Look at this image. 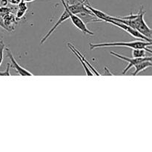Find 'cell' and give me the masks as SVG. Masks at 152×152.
<instances>
[{
	"label": "cell",
	"instance_id": "obj_2",
	"mask_svg": "<svg viewBox=\"0 0 152 152\" xmlns=\"http://www.w3.org/2000/svg\"><path fill=\"white\" fill-rule=\"evenodd\" d=\"M151 45V42L144 41V40H136L132 42H106V43H98V44H93L90 43L91 50H94L96 48H106V47H126L130 48H143L148 50L150 53H152L150 49L147 48V47Z\"/></svg>",
	"mask_w": 152,
	"mask_h": 152
},
{
	"label": "cell",
	"instance_id": "obj_11",
	"mask_svg": "<svg viewBox=\"0 0 152 152\" xmlns=\"http://www.w3.org/2000/svg\"><path fill=\"white\" fill-rule=\"evenodd\" d=\"M151 65H152L151 59H146V60H143L138 62V63H137L136 65L134 66L135 68V71L132 74V75L133 76L137 75L139 73L142 72V71H145V70L147 69L148 68L151 67Z\"/></svg>",
	"mask_w": 152,
	"mask_h": 152
},
{
	"label": "cell",
	"instance_id": "obj_19",
	"mask_svg": "<svg viewBox=\"0 0 152 152\" xmlns=\"http://www.w3.org/2000/svg\"><path fill=\"white\" fill-rule=\"evenodd\" d=\"M21 1V0H8V2L10 4H13V5H18L19 2Z\"/></svg>",
	"mask_w": 152,
	"mask_h": 152
},
{
	"label": "cell",
	"instance_id": "obj_3",
	"mask_svg": "<svg viewBox=\"0 0 152 152\" xmlns=\"http://www.w3.org/2000/svg\"><path fill=\"white\" fill-rule=\"evenodd\" d=\"M106 22H108V23L112 24V25H115V26L120 28V29H123V31H125L126 32L129 33L130 35H132V37H134V38L140 39L144 40V41L151 42V38H148V37H146L145 36L142 35L141 33H140L139 31H137L136 29H134V28H132V27L129 26V25H126V24L121 23V22H116V21L111 20V19H108V20L106 21Z\"/></svg>",
	"mask_w": 152,
	"mask_h": 152
},
{
	"label": "cell",
	"instance_id": "obj_17",
	"mask_svg": "<svg viewBox=\"0 0 152 152\" xmlns=\"http://www.w3.org/2000/svg\"><path fill=\"white\" fill-rule=\"evenodd\" d=\"M26 10H22V9H17V10H16V19H17L18 21H19L20 19H22V17H24V16H25V14L26 13Z\"/></svg>",
	"mask_w": 152,
	"mask_h": 152
},
{
	"label": "cell",
	"instance_id": "obj_14",
	"mask_svg": "<svg viewBox=\"0 0 152 152\" xmlns=\"http://www.w3.org/2000/svg\"><path fill=\"white\" fill-rule=\"evenodd\" d=\"M148 50L143 48H135L132 49V56L134 58H140L146 56ZM149 53V52H148ZM151 54V53H150Z\"/></svg>",
	"mask_w": 152,
	"mask_h": 152
},
{
	"label": "cell",
	"instance_id": "obj_7",
	"mask_svg": "<svg viewBox=\"0 0 152 152\" xmlns=\"http://www.w3.org/2000/svg\"><path fill=\"white\" fill-rule=\"evenodd\" d=\"M6 51H7V56L10 59V62H11V67L14 68L16 71L17 74L20 76H33V74L31 72H30L29 71L26 70L25 68H24L23 67L20 66V65L18 64V62H16V60L15 59L14 56H13V53H11L10 49L8 48H5Z\"/></svg>",
	"mask_w": 152,
	"mask_h": 152
},
{
	"label": "cell",
	"instance_id": "obj_21",
	"mask_svg": "<svg viewBox=\"0 0 152 152\" xmlns=\"http://www.w3.org/2000/svg\"><path fill=\"white\" fill-rule=\"evenodd\" d=\"M0 3H1V6H7L9 4L8 0H1Z\"/></svg>",
	"mask_w": 152,
	"mask_h": 152
},
{
	"label": "cell",
	"instance_id": "obj_18",
	"mask_svg": "<svg viewBox=\"0 0 152 152\" xmlns=\"http://www.w3.org/2000/svg\"><path fill=\"white\" fill-rule=\"evenodd\" d=\"M11 67V65L8 63L7 65V68L4 71H0V76H10L11 74H10V68Z\"/></svg>",
	"mask_w": 152,
	"mask_h": 152
},
{
	"label": "cell",
	"instance_id": "obj_13",
	"mask_svg": "<svg viewBox=\"0 0 152 152\" xmlns=\"http://www.w3.org/2000/svg\"><path fill=\"white\" fill-rule=\"evenodd\" d=\"M68 47L69 48L71 49V51H72L73 53H74V54H75V56H77V59H79V61H80V63L82 64V65H83V68H84V69H85V71H86V74H87L88 76H93V75H94L93 72H92V71H91L90 69H89L88 66V65H86V64L84 62H83V59H81V57H80V56H79L78 54H77V52H76L75 50H74V49H73V48L71 47V44H70V43H68Z\"/></svg>",
	"mask_w": 152,
	"mask_h": 152
},
{
	"label": "cell",
	"instance_id": "obj_9",
	"mask_svg": "<svg viewBox=\"0 0 152 152\" xmlns=\"http://www.w3.org/2000/svg\"><path fill=\"white\" fill-rule=\"evenodd\" d=\"M66 4L68 10L74 14H78L82 12L90 11V10L87 8L84 4V1H82V0H78V1H77V2L71 3V4H68V3H66Z\"/></svg>",
	"mask_w": 152,
	"mask_h": 152
},
{
	"label": "cell",
	"instance_id": "obj_12",
	"mask_svg": "<svg viewBox=\"0 0 152 152\" xmlns=\"http://www.w3.org/2000/svg\"><path fill=\"white\" fill-rule=\"evenodd\" d=\"M70 44H71V43H70ZM71 47L73 48V49H74V50H75L76 52H77V54H78L79 56H80V57H81V59H83V62H84L85 63H86V65H87L88 66V68H90V70H91V71L92 72H93L94 75H96V76H101V74H99V73L98 72V71H96V69H95V68H94V66H92V65H91V63H90V62H89L88 61L87 59H86V58H85V56H83V55L81 53H80V50H77V49L76 48L74 47V45H71Z\"/></svg>",
	"mask_w": 152,
	"mask_h": 152
},
{
	"label": "cell",
	"instance_id": "obj_10",
	"mask_svg": "<svg viewBox=\"0 0 152 152\" xmlns=\"http://www.w3.org/2000/svg\"><path fill=\"white\" fill-rule=\"evenodd\" d=\"M77 15L82 19V20H83V22H84L86 25V24L91 23V22H102L100 19H99L97 17H96L91 10L88 12H82V13H78V14Z\"/></svg>",
	"mask_w": 152,
	"mask_h": 152
},
{
	"label": "cell",
	"instance_id": "obj_22",
	"mask_svg": "<svg viewBox=\"0 0 152 152\" xmlns=\"http://www.w3.org/2000/svg\"><path fill=\"white\" fill-rule=\"evenodd\" d=\"M21 1H25V2H31V1H36V0H21Z\"/></svg>",
	"mask_w": 152,
	"mask_h": 152
},
{
	"label": "cell",
	"instance_id": "obj_6",
	"mask_svg": "<svg viewBox=\"0 0 152 152\" xmlns=\"http://www.w3.org/2000/svg\"><path fill=\"white\" fill-rule=\"evenodd\" d=\"M68 13H69L70 19L72 21V23L74 24V25L77 28V29L81 31L84 34H86V35L94 36V33L92 32V31H91L89 29H88L86 24L83 22V20H82L77 14H74V13H72L71 12H70L69 10H68Z\"/></svg>",
	"mask_w": 152,
	"mask_h": 152
},
{
	"label": "cell",
	"instance_id": "obj_23",
	"mask_svg": "<svg viewBox=\"0 0 152 152\" xmlns=\"http://www.w3.org/2000/svg\"><path fill=\"white\" fill-rule=\"evenodd\" d=\"M83 1H86V0H83Z\"/></svg>",
	"mask_w": 152,
	"mask_h": 152
},
{
	"label": "cell",
	"instance_id": "obj_1",
	"mask_svg": "<svg viewBox=\"0 0 152 152\" xmlns=\"http://www.w3.org/2000/svg\"><path fill=\"white\" fill-rule=\"evenodd\" d=\"M145 14V11L144 10L143 6H141L139 13L137 14L131 13V15L123 17H114L111 16L110 19L116 21V22H121L126 24L132 28H134L137 31H139L142 35L145 36L148 38L151 39V29L148 27L144 19V15Z\"/></svg>",
	"mask_w": 152,
	"mask_h": 152
},
{
	"label": "cell",
	"instance_id": "obj_20",
	"mask_svg": "<svg viewBox=\"0 0 152 152\" xmlns=\"http://www.w3.org/2000/svg\"><path fill=\"white\" fill-rule=\"evenodd\" d=\"M0 27H1V28H2L3 29L6 30L5 25H4V22H3V18L1 17V16H0Z\"/></svg>",
	"mask_w": 152,
	"mask_h": 152
},
{
	"label": "cell",
	"instance_id": "obj_15",
	"mask_svg": "<svg viewBox=\"0 0 152 152\" xmlns=\"http://www.w3.org/2000/svg\"><path fill=\"white\" fill-rule=\"evenodd\" d=\"M12 7H7V6H1L0 7V16L3 18L5 15H7L9 13H13L12 11Z\"/></svg>",
	"mask_w": 152,
	"mask_h": 152
},
{
	"label": "cell",
	"instance_id": "obj_5",
	"mask_svg": "<svg viewBox=\"0 0 152 152\" xmlns=\"http://www.w3.org/2000/svg\"><path fill=\"white\" fill-rule=\"evenodd\" d=\"M111 55H113V56H114L115 57L118 58V59H122V60L123 61H126V62H127L128 63V65L126 66V68H125V70L123 71V74L124 75V74H126V73L129 71V70L132 67L134 66L135 65H136L137 63H138V62H141V61H143V60H146V59H151V56H145V57H140V58H129V57H127V56H123V55H120V54H118V53H114V52H111Z\"/></svg>",
	"mask_w": 152,
	"mask_h": 152
},
{
	"label": "cell",
	"instance_id": "obj_8",
	"mask_svg": "<svg viewBox=\"0 0 152 152\" xmlns=\"http://www.w3.org/2000/svg\"><path fill=\"white\" fill-rule=\"evenodd\" d=\"M3 22L5 25L6 31H8V32H12V31H14L16 25H17L19 21L16 19L14 13H9L4 16H3Z\"/></svg>",
	"mask_w": 152,
	"mask_h": 152
},
{
	"label": "cell",
	"instance_id": "obj_16",
	"mask_svg": "<svg viewBox=\"0 0 152 152\" xmlns=\"http://www.w3.org/2000/svg\"><path fill=\"white\" fill-rule=\"evenodd\" d=\"M5 48V45L2 39H0V66L2 63L3 58H4V50Z\"/></svg>",
	"mask_w": 152,
	"mask_h": 152
},
{
	"label": "cell",
	"instance_id": "obj_4",
	"mask_svg": "<svg viewBox=\"0 0 152 152\" xmlns=\"http://www.w3.org/2000/svg\"><path fill=\"white\" fill-rule=\"evenodd\" d=\"M61 2L62 3V4H63V6H64V8H65L64 12L62 13V15L60 16V17L59 18V19L57 20L56 23L53 25V28H50V31H49L48 32L45 34V37H43L41 41H40V44L41 45L43 44V43H44L48 39V38H49V37H50V36L53 34V31H55V30L56 29V28H57L59 25H61L62 22H64L65 21H66L67 19H70L69 13H68V7H67L66 2H65V0H61Z\"/></svg>",
	"mask_w": 152,
	"mask_h": 152
}]
</instances>
